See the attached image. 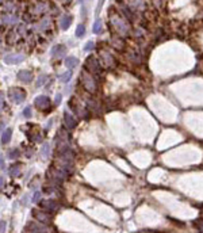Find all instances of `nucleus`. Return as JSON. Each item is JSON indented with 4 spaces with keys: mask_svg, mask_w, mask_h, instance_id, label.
I'll list each match as a JSON object with an SVG mask.
<instances>
[{
    "mask_svg": "<svg viewBox=\"0 0 203 233\" xmlns=\"http://www.w3.org/2000/svg\"><path fill=\"white\" fill-rule=\"evenodd\" d=\"M8 96H10V99L14 102V103L19 104L22 103L24 100V98H26V94L22 88H11L10 91H8Z\"/></svg>",
    "mask_w": 203,
    "mask_h": 233,
    "instance_id": "nucleus-1",
    "label": "nucleus"
},
{
    "mask_svg": "<svg viewBox=\"0 0 203 233\" xmlns=\"http://www.w3.org/2000/svg\"><path fill=\"white\" fill-rule=\"evenodd\" d=\"M83 84L89 92H93L96 89V85H95V83H93L92 76H89L88 73H83Z\"/></svg>",
    "mask_w": 203,
    "mask_h": 233,
    "instance_id": "nucleus-2",
    "label": "nucleus"
},
{
    "mask_svg": "<svg viewBox=\"0 0 203 233\" xmlns=\"http://www.w3.org/2000/svg\"><path fill=\"white\" fill-rule=\"evenodd\" d=\"M67 54V48L64 46V45H56L54 48L50 50V56L52 57H64Z\"/></svg>",
    "mask_w": 203,
    "mask_h": 233,
    "instance_id": "nucleus-3",
    "label": "nucleus"
},
{
    "mask_svg": "<svg viewBox=\"0 0 203 233\" xmlns=\"http://www.w3.org/2000/svg\"><path fill=\"white\" fill-rule=\"evenodd\" d=\"M24 60V56L22 54H7L4 57V61H6L7 64H19L22 63Z\"/></svg>",
    "mask_w": 203,
    "mask_h": 233,
    "instance_id": "nucleus-4",
    "label": "nucleus"
},
{
    "mask_svg": "<svg viewBox=\"0 0 203 233\" xmlns=\"http://www.w3.org/2000/svg\"><path fill=\"white\" fill-rule=\"evenodd\" d=\"M16 77L20 81H23V83H30V81H32V77L34 76H32V73L30 71H19Z\"/></svg>",
    "mask_w": 203,
    "mask_h": 233,
    "instance_id": "nucleus-5",
    "label": "nucleus"
},
{
    "mask_svg": "<svg viewBox=\"0 0 203 233\" xmlns=\"http://www.w3.org/2000/svg\"><path fill=\"white\" fill-rule=\"evenodd\" d=\"M34 103H35V106H37L38 109H45V107H47V106H49L50 100H49V98H47V96L41 95V96H38V98H35Z\"/></svg>",
    "mask_w": 203,
    "mask_h": 233,
    "instance_id": "nucleus-6",
    "label": "nucleus"
},
{
    "mask_svg": "<svg viewBox=\"0 0 203 233\" xmlns=\"http://www.w3.org/2000/svg\"><path fill=\"white\" fill-rule=\"evenodd\" d=\"M71 23H72V16L64 15L60 18V27L62 28V30H67V28L71 26Z\"/></svg>",
    "mask_w": 203,
    "mask_h": 233,
    "instance_id": "nucleus-7",
    "label": "nucleus"
},
{
    "mask_svg": "<svg viewBox=\"0 0 203 233\" xmlns=\"http://www.w3.org/2000/svg\"><path fill=\"white\" fill-rule=\"evenodd\" d=\"M64 119H65V124H67V126H68L69 129H72V128H75V126H76V121H75V118H73L68 111H65V113H64Z\"/></svg>",
    "mask_w": 203,
    "mask_h": 233,
    "instance_id": "nucleus-8",
    "label": "nucleus"
},
{
    "mask_svg": "<svg viewBox=\"0 0 203 233\" xmlns=\"http://www.w3.org/2000/svg\"><path fill=\"white\" fill-rule=\"evenodd\" d=\"M11 136H12V129H6V130H3V134H2V144L3 145H6L10 142L11 140Z\"/></svg>",
    "mask_w": 203,
    "mask_h": 233,
    "instance_id": "nucleus-9",
    "label": "nucleus"
},
{
    "mask_svg": "<svg viewBox=\"0 0 203 233\" xmlns=\"http://www.w3.org/2000/svg\"><path fill=\"white\" fill-rule=\"evenodd\" d=\"M41 207L46 209L47 211H53L57 209V203L54 201H45V202H41Z\"/></svg>",
    "mask_w": 203,
    "mask_h": 233,
    "instance_id": "nucleus-10",
    "label": "nucleus"
},
{
    "mask_svg": "<svg viewBox=\"0 0 203 233\" xmlns=\"http://www.w3.org/2000/svg\"><path fill=\"white\" fill-rule=\"evenodd\" d=\"M77 64H79V60L76 58V57H67V60H65V65H67L68 69H73L75 67H77Z\"/></svg>",
    "mask_w": 203,
    "mask_h": 233,
    "instance_id": "nucleus-11",
    "label": "nucleus"
},
{
    "mask_svg": "<svg viewBox=\"0 0 203 233\" xmlns=\"http://www.w3.org/2000/svg\"><path fill=\"white\" fill-rule=\"evenodd\" d=\"M50 150H52V145L50 144H45L42 146V149H41V156L43 159H47L49 154H50Z\"/></svg>",
    "mask_w": 203,
    "mask_h": 233,
    "instance_id": "nucleus-12",
    "label": "nucleus"
},
{
    "mask_svg": "<svg viewBox=\"0 0 203 233\" xmlns=\"http://www.w3.org/2000/svg\"><path fill=\"white\" fill-rule=\"evenodd\" d=\"M71 77H72V71H67L65 73H61L58 79L61 83H68V81H71Z\"/></svg>",
    "mask_w": 203,
    "mask_h": 233,
    "instance_id": "nucleus-13",
    "label": "nucleus"
},
{
    "mask_svg": "<svg viewBox=\"0 0 203 233\" xmlns=\"http://www.w3.org/2000/svg\"><path fill=\"white\" fill-rule=\"evenodd\" d=\"M87 60H88V61H87V64H88V65H91V69H92V67H93L95 72H99V71H100L99 64H97V61H96L95 58H93V57H88Z\"/></svg>",
    "mask_w": 203,
    "mask_h": 233,
    "instance_id": "nucleus-14",
    "label": "nucleus"
},
{
    "mask_svg": "<svg viewBox=\"0 0 203 233\" xmlns=\"http://www.w3.org/2000/svg\"><path fill=\"white\" fill-rule=\"evenodd\" d=\"M92 31L93 34H99V33L102 31V22L99 19L95 20V23H93V27H92Z\"/></svg>",
    "mask_w": 203,
    "mask_h": 233,
    "instance_id": "nucleus-15",
    "label": "nucleus"
},
{
    "mask_svg": "<svg viewBox=\"0 0 203 233\" xmlns=\"http://www.w3.org/2000/svg\"><path fill=\"white\" fill-rule=\"evenodd\" d=\"M85 34V27H84V24H79L76 28V37L77 38H81Z\"/></svg>",
    "mask_w": 203,
    "mask_h": 233,
    "instance_id": "nucleus-16",
    "label": "nucleus"
},
{
    "mask_svg": "<svg viewBox=\"0 0 203 233\" xmlns=\"http://www.w3.org/2000/svg\"><path fill=\"white\" fill-rule=\"evenodd\" d=\"M19 174H20V170H19V167H18V165H12L11 168H10V175H11L12 178L18 176Z\"/></svg>",
    "mask_w": 203,
    "mask_h": 233,
    "instance_id": "nucleus-17",
    "label": "nucleus"
},
{
    "mask_svg": "<svg viewBox=\"0 0 203 233\" xmlns=\"http://www.w3.org/2000/svg\"><path fill=\"white\" fill-rule=\"evenodd\" d=\"M46 80H47V76L46 75H41L38 77V80H37V87H42V85L46 83Z\"/></svg>",
    "mask_w": 203,
    "mask_h": 233,
    "instance_id": "nucleus-18",
    "label": "nucleus"
},
{
    "mask_svg": "<svg viewBox=\"0 0 203 233\" xmlns=\"http://www.w3.org/2000/svg\"><path fill=\"white\" fill-rule=\"evenodd\" d=\"M34 215L37 218H38V221H41V222H45L47 220V217L46 215H45L43 213H41V211H38V213H37V211H34Z\"/></svg>",
    "mask_w": 203,
    "mask_h": 233,
    "instance_id": "nucleus-19",
    "label": "nucleus"
},
{
    "mask_svg": "<svg viewBox=\"0 0 203 233\" xmlns=\"http://www.w3.org/2000/svg\"><path fill=\"white\" fill-rule=\"evenodd\" d=\"M93 46H95V43H93L92 41H88V42L84 45V52H91L93 49Z\"/></svg>",
    "mask_w": 203,
    "mask_h": 233,
    "instance_id": "nucleus-20",
    "label": "nucleus"
},
{
    "mask_svg": "<svg viewBox=\"0 0 203 233\" xmlns=\"http://www.w3.org/2000/svg\"><path fill=\"white\" fill-rule=\"evenodd\" d=\"M31 115H32V114H31V107H30V106H27V107L23 110V117L28 119V118H31Z\"/></svg>",
    "mask_w": 203,
    "mask_h": 233,
    "instance_id": "nucleus-21",
    "label": "nucleus"
},
{
    "mask_svg": "<svg viewBox=\"0 0 203 233\" xmlns=\"http://www.w3.org/2000/svg\"><path fill=\"white\" fill-rule=\"evenodd\" d=\"M8 156H10V159H16V157L19 156V150H18V149H12V150H10Z\"/></svg>",
    "mask_w": 203,
    "mask_h": 233,
    "instance_id": "nucleus-22",
    "label": "nucleus"
},
{
    "mask_svg": "<svg viewBox=\"0 0 203 233\" xmlns=\"http://www.w3.org/2000/svg\"><path fill=\"white\" fill-rule=\"evenodd\" d=\"M39 198H41V193H39V191H38V190H37V191H35V193H34V195H32V199H31V201H32V202H34V203H38V201H39Z\"/></svg>",
    "mask_w": 203,
    "mask_h": 233,
    "instance_id": "nucleus-23",
    "label": "nucleus"
},
{
    "mask_svg": "<svg viewBox=\"0 0 203 233\" xmlns=\"http://www.w3.org/2000/svg\"><path fill=\"white\" fill-rule=\"evenodd\" d=\"M61 99H62V95H61V94H57L56 98H54V104H60Z\"/></svg>",
    "mask_w": 203,
    "mask_h": 233,
    "instance_id": "nucleus-24",
    "label": "nucleus"
},
{
    "mask_svg": "<svg viewBox=\"0 0 203 233\" xmlns=\"http://www.w3.org/2000/svg\"><path fill=\"white\" fill-rule=\"evenodd\" d=\"M6 228H7L6 221H2V233H6Z\"/></svg>",
    "mask_w": 203,
    "mask_h": 233,
    "instance_id": "nucleus-25",
    "label": "nucleus"
},
{
    "mask_svg": "<svg viewBox=\"0 0 203 233\" xmlns=\"http://www.w3.org/2000/svg\"><path fill=\"white\" fill-rule=\"evenodd\" d=\"M52 122H53V119H50V121H49L47 124H46V126H45V128H46V129H49V128H50V126H52Z\"/></svg>",
    "mask_w": 203,
    "mask_h": 233,
    "instance_id": "nucleus-26",
    "label": "nucleus"
},
{
    "mask_svg": "<svg viewBox=\"0 0 203 233\" xmlns=\"http://www.w3.org/2000/svg\"><path fill=\"white\" fill-rule=\"evenodd\" d=\"M0 164H2V170H6L4 168V159L2 157V160H0Z\"/></svg>",
    "mask_w": 203,
    "mask_h": 233,
    "instance_id": "nucleus-27",
    "label": "nucleus"
},
{
    "mask_svg": "<svg viewBox=\"0 0 203 233\" xmlns=\"http://www.w3.org/2000/svg\"><path fill=\"white\" fill-rule=\"evenodd\" d=\"M198 228H199V230H201V232H203V221H202V224H201V225H199Z\"/></svg>",
    "mask_w": 203,
    "mask_h": 233,
    "instance_id": "nucleus-28",
    "label": "nucleus"
}]
</instances>
